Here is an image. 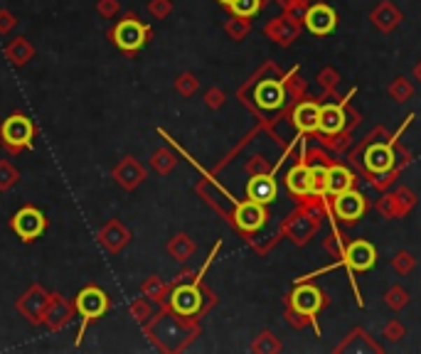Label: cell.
I'll return each mask as SVG.
<instances>
[{
  "mask_svg": "<svg viewBox=\"0 0 421 354\" xmlns=\"http://www.w3.org/2000/svg\"><path fill=\"white\" fill-rule=\"evenodd\" d=\"M108 310V295L97 286H89L84 288L82 293L77 295V313L82 315V327H79V334H77V344L82 342L84 337V330L92 320L101 318L104 313Z\"/></svg>",
  "mask_w": 421,
  "mask_h": 354,
  "instance_id": "obj_1",
  "label": "cell"
},
{
  "mask_svg": "<svg viewBox=\"0 0 421 354\" xmlns=\"http://www.w3.org/2000/svg\"><path fill=\"white\" fill-rule=\"evenodd\" d=\"M375 261H377L375 246H372L370 242H365V239H355V242H350L348 246H345V251H343V263L348 266L350 278H352L355 273L370 271V268L375 266ZM352 281H355V278H352Z\"/></svg>",
  "mask_w": 421,
  "mask_h": 354,
  "instance_id": "obj_2",
  "label": "cell"
},
{
  "mask_svg": "<svg viewBox=\"0 0 421 354\" xmlns=\"http://www.w3.org/2000/svg\"><path fill=\"white\" fill-rule=\"evenodd\" d=\"M304 25L311 35L325 37L335 30V25H338V15H335V10L328 6V3H315V6H311L308 10H306Z\"/></svg>",
  "mask_w": 421,
  "mask_h": 354,
  "instance_id": "obj_3",
  "label": "cell"
},
{
  "mask_svg": "<svg viewBox=\"0 0 421 354\" xmlns=\"http://www.w3.org/2000/svg\"><path fill=\"white\" fill-rule=\"evenodd\" d=\"M320 308H323V293H320L315 286H306L304 281L298 283L296 290L291 293V310L315 320V315H318Z\"/></svg>",
  "mask_w": 421,
  "mask_h": 354,
  "instance_id": "obj_4",
  "label": "cell"
},
{
  "mask_svg": "<svg viewBox=\"0 0 421 354\" xmlns=\"http://www.w3.org/2000/svg\"><path fill=\"white\" fill-rule=\"evenodd\" d=\"M145 37H148V25L138 20L118 22L116 30H113V42L124 52H138L145 45Z\"/></svg>",
  "mask_w": 421,
  "mask_h": 354,
  "instance_id": "obj_5",
  "label": "cell"
},
{
  "mask_svg": "<svg viewBox=\"0 0 421 354\" xmlns=\"http://www.w3.org/2000/svg\"><path fill=\"white\" fill-rule=\"evenodd\" d=\"M362 163H365L367 172H372V175L392 172V168H394V163H397L394 145H392L390 140H387V143H372L370 148L365 150Z\"/></svg>",
  "mask_w": 421,
  "mask_h": 354,
  "instance_id": "obj_6",
  "label": "cell"
},
{
  "mask_svg": "<svg viewBox=\"0 0 421 354\" xmlns=\"http://www.w3.org/2000/svg\"><path fill=\"white\" fill-rule=\"evenodd\" d=\"M0 135L8 145L13 148H27L32 145V135H35V128H32L30 118L25 116H10L6 118V124L0 128Z\"/></svg>",
  "mask_w": 421,
  "mask_h": 354,
  "instance_id": "obj_7",
  "label": "cell"
},
{
  "mask_svg": "<svg viewBox=\"0 0 421 354\" xmlns=\"http://www.w3.org/2000/svg\"><path fill=\"white\" fill-rule=\"evenodd\" d=\"M45 226H47L45 214H42L40 209H35V207H25V209H20L13 216V229H15L17 236L25 239V242L37 239V236L45 231Z\"/></svg>",
  "mask_w": 421,
  "mask_h": 354,
  "instance_id": "obj_8",
  "label": "cell"
},
{
  "mask_svg": "<svg viewBox=\"0 0 421 354\" xmlns=\"http://www.w3.org/2000/svg\"><path fill=\"white\" fill-rule=\"evenodd\" d=\"M234 224L242 231H247V234H254V231H259L266 224V209H264V205H259V202L254 200L236 202Z\"/></svg>",
  "mask_w": 421,
  "mask_h": 354,
  "instance_id": "obj_9",
  "label": "cell"
},
{
  "mask_svg": "<svg viewBox=\"0 0 421 354\" xmlns=\"http://www.w3.org/2000/svg\"><path fill=\"white\" fill-rule=\"evenodd\" d=\"M333 209H335V214H338V219L357 221L359 216L367 212V202L359 192L345 190V192H340V195L333 197Z\"/></svg>",
  "mask_w": 421,
  "mask_h": 354,
  "instance_id": "obj_10",
  "label": "cell"
},
{
  "mask_svg": "<svg viewBox=\"0 0 421 354\" xmlns=\"http://www.w3.org/2000/svg\"><path fill=\"white\" fill-rule=\"evenodd\" d=\"M170 305H173L175 313L183 315V318H192L195 313H200L202 295H200V290H197V283L175 288L173 295H170Z\"/></svg>",
  "mask_w": 421,
  "mask_h": 354,
  "instance_id": "obj_11",
  "label": "cell"
},
{
  "mask_svg": "<svg viewBox=\"0 0 421 354\" xmlns=\"http://www.w3.org/2000/svg\"><path fill=\"white\" fill-rule=\"evenodd\" d=\"M247 195L249 200L259 202V205H271L278 195V187H276V180H273V172H257L252 175V180L247 185Z\"/></svg>",
  "mask_w": 421,
  "mask_h": 354,
  "instance_id": "obj_12",
  "label": "cell"
},
{
  "mask_svg": "<svg viewBox=\"0 0 421 354\" xmlns=\"http://www.w3.org/2000/svg\"><path fill=\"white\" fill-rule=\"evenodd\" d=\"M345 128V108L338 103H325L320 106V118H318V133L320 135H338Z\"/></svg>",
  "mask_w": 421,
  "mask_h": 354,
  "instance_id": "obj_13",
  "label": "cell"
},
{
  "mask_svg": "<svg viewBox=\"0 0 421 354\" xmlns=\"http://www.w3.org/2000/svg\"><path fill=\"white\" fill-rule=\"evenodd\" d=\"M318 118H320V103L304 101L298 103L293 111V126L298 133H318Z\"/></svg>",
  "mask_w": 421,
  "mask_h": 354,
  "instance_id": "obj_14",
  "label": "cell"
},
{
  "mask_svg": "<svg viewBox=\"0 0 421 354\" xmlns=\"http://www.w3.org/2000/svg\"><path fill=\"white\" fill-rule=\"evenodd\" d=\"M283 98H286V94H283V87L278 82H262L257 87V91H254V101H257V106L264 108V111H276V108H281Z\"/></svg>",
  "mask_w": 421,
  "mask_h": 354,
  "instance_id": "obj_15",
  "label": "cell"
},
{
  "mask_svg": "<svg viewBox=\"0 0 421 354\" xmlns=\"http://www.w3.org/2000/svg\"><path fill=\"white\" fill-rule=\"evenodd\" d=\"M286 187L293 197H311V165H293L286 175Z\"/></svg>",
  "mask_w": 421,
  "mask_h": 354,
  "instance_id": "obj_16",
  "label": "cell"
},
{
  "mask_svg": "<svg viewBox=\"0 0 421 354\" xmlns=\"http://www.w3.org/2000/svg\"><path fill=\"white\" fill-rule=\"evenodd\" d=\"M372 22L377 25V30L392 32L401 22V13L392 6L390 0H385V3H380V6L372 10Z\"/></svg>",
  "mask_w": 421,
  "mask_h": 354,
  "instance_id": "obj_17",
  "label": "cell"
},
{
  "mask_svg": "<svg viewBox=\"0 0 421 354\" xmlns=\"http://www.w3.org/2000/svg\"><path fill=\"white\" fill-rule=\"evenodd\" d=\"M355 185V175L350 172L343 165H330L328 168V195L335 197L345 190H352Z\"/></svg>",
  "mask_w": 421,
  "mask_h": 354,
  "instance_id": "obj_18",
  "label": "cell"
},
{
  "mask_svg": "<svg viewBox=\"0 0 421 354\" xmlns=\"http://www.w3.org/2000/svg\"><path fill=\"white\" fill-rule=\"evenodd\" d=\"M311 197H318V200L328 197V168L325 165H311Z\"/></svg>",
  "mask_w": 421,
  "mask_h": 354,
  "instance_id": "obj_19",
  "label": "cell"
},
{
  "mask_svg": "<svg viewBox=\"0 0 421 354\" xmlns=\"http://www.w3.org/2000/svg\"><path fill=\"white\" fill-rule=\"evenodd\" d=\"M262 6H264V0H231L229 10L234 13V17L249 20V17H254L262 10Z\"/></svg>",
  "mask_w": 421,
  "mask_h": 354,
  "instance_id": "obj_20",
  "label": "cell"
},
{
  "mask_svg": "<svg viewBox=\"0 0 421 354\" xmlns=\"http://www.w3.org/2000/svg\"><path fill=\"white\" fill-rule=\"evenodd\" d=\"M385 300H387V305H390L392 310H401L406 303H409V293H406L401 286H392L390 290H387Z\"/></svg>",
  "mask_w": 421,
  "mask_h": 354,
  "instance_id": "obj_21",
  "label": "cell"
},
{
  "mask_svg": "<svg viewBox=\"0 0 421 354\" xmlns=\"http://www.w3.org/2000/svg\"><path fill=\"white\" fill-rule=\"evenodd\" d=\"M192 251H195V246H192V242L187 236H175V242L170 244V253H175L178 261H185Z\"/></svg>",
  "mask_w": 421,
  "mask_h": 354,
  "instance_id": "obj_22",
  "label": "cell"
},
{
  "mask_svg": "<svg viewBox=\"0 0 421 354\" xmlns=\"http://www.w3.org/2000/svg\"><path fill=\"white\" fill-rule=\"evenodd\" d=\"M414 256H411L409 251H399L394 256V261H392V266H394V271L399 273V276H409L411 271H414Z\"/></svg>",
  "mask_w": 421,
  "mask_h": 354,
  "instance_id": "obj_23",
  "label": "cell"
},
{
  "mask_svg": "<svg viewBox=\"0 0 421 354\" xmlns=\"http://www.w3.org/2000/svg\"><path fill=\"white\" fill-rule=\"evenodd\" d=\"M390 94L397 98V101H406V98L414 94V89H411V84L406 82V79L399 77V79H394V84L390 87Z\"/></svg>",
  "mask_w": 421,
  "mask_h": 354,
  "instance_id": "obj_24",
  "label": "cell"
},
{
  "mask_svg": "<svg viewBox=\"0 0 421 354\" xmlns=\"http://www.w3.org/2000/svg\"><path fill=\"white\" fill-rule=\"evenodd\" d=\"M278 347H281V344H278V339L273 337V332H262L257 342H254V352H269V349L276 352Z\"/></svg>",
  "mask_w": 421,
  "mask_h": 354,
  "instance_id": "obj_25",
  "label": "cell"
},
{
  "mask_svg": "<svg viewBox=\"0 0 421 354\" xmlns=\"http://www.w3.org/2000/svg\"><path fill=\"white\" fill-rule=\"evenodd\" d=\"M404 334H406V327H404V325H401V323H397V320H394V323H390V325H387V327H385V337H387V339H392V342H397V339H401V337H404Z\"/></svg>",
  "mask_w": 421,
  "mask_h": 354,
  "instance_id": "obj_26",
  "label": "cell"
},
{
  "mask_svg": "<svg viewBox=\"0 0 421 354\" xmlns=\"http://www.w3.org/2000/svg\"><path fill=\"white\" fill-rule=\"evenodd\" d=\"M178 87H180V91L192 94V91H195V89H197V82H195V79H192V77H183V79H180Z\"/></svg>",
  "mask_w": 421,
  "mask_h": 354,
  "instance_id": "obj_27",
  "label": "cell"
},
{
  "mask_svg": "<svg viewBox=\"0 0 421 354\" xmlns=\"http://www.w3.org/2000/svg\"><path fill=\"white\" fill-rule=\"evenodd\" d=\"M414 77H416V79H419V82H421V62H419V64H416V67H414Z\"/></svg>",
  "mask_w": 421,
  "mask_h": 354,
  "instance_id": "obj_28",
  "label": "cell"
},
{
  "mask_svg": "<svg viewBox=\"0 0 421 354\" xmlns=\"http://www.w3.org/2000/svg\"><path fill=\"white\" fill-rule=\"evenodd\" d=\"M283 3H286V6H298L301 0H281V6H283Z\"/></svg>",
  "mask_w": 421,
  "mask_h": 354,
  "instance_id": "obj_29",
  "label": "cell"
},
{
  "mask_svg": "<svg viewBox=\"0 0 421 354\" xmlns=\"http://www.w3.org/2000/svg\"><path fill=\"white\" fill-rule=\"evenodd\" d=\"M220 3H222V6H227V8L231 6V0H220Z\"/></svg>",
  "mask_w": 421,
  "mask_h": 354,
  "instance_id": "obj_30",
  "label": "cell"
}]
</instances>
